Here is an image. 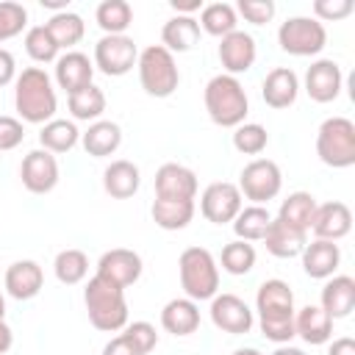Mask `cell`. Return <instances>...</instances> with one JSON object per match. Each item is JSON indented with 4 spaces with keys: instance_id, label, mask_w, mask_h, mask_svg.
Wrapping results in <instances>:
<instances>
[{
    "instance_id": "1",
    "label": "cell",
    "mask_w": 355,
    "mask_h": 355,
    "mask_svg": "<svg viewBox=\"0 0 355 355\" xmlns=\"http://www.w3.org/2000/svg\"><path fill=\"white\" fill-rule=\"evenodd\" d=\"M255 311H258V324L263 338L275 344H288L294 333V291L288 288L286 280H263L255 294Z\"/></svg>"
},
{
    "instance_id": "2",
    "label": "cell",
    "mask_w": 355,
    "mask_h": 355,
    "mask_svg": "<svg viewBox=\"0 0 355 355\" xmlns=\"http://www.w3.org/2000/svg\"><path fill=\"white\" fill-rule=\"evenodd\" d=\"M14 108L22 122L31 125H47L55 119L58 97L53 89L50 75L42 67H28L14 80Z\"/></svg>"
},
{
    "instance_id": "3",
    "label": "cell",
    "mask_w": 355,
    "mask_h": 355,
    "mask_svg": "<svg viewBox=\"0 0 355 355\" xmlns=\"http://www.w3.org/2000/svg\"><path fill=\"white\" fill-rule=\"evenodd\" d=\"M202 100H205V111H208L211 122L219 128H239L250 111V100H247L244 86L239 83V78L225 75V72L214 75L205 83Z\"/></svg>"
},
{
    "instance_id": "4",
    "label": "cell",
    "mask_w": 355,
    "mask_h": 355,
    "mask_svg": "<svg viewBox=\"0 0 355 355\" xmlns=\"http://www.w3.org/2000/svg\"><path fill=\"white\" fill-rule=\"evenodd\" d=\"M83 302L89 311V322L103 330V333H116L128 324V300H125V288L103 280V277H92L83 288Z\"/></svg>"
},
{
    "instance_id": "5",
    "label": "cell",
    "mask_w": 355,
    "mask_h": 355,
    "mask_svg": "<svg viewBox=\"0 0 355 355\" xmlns=\"http://www.w3.org/2000/svg\"><path fill=\"white\" fill-rule=\"evenodd\" d=\"M178 275H180V288L194 302L214 300L219 291V266L211 250L205 247H186L178 258Z\"/></svg>"
},
{
    "instance_id": "6",
    "label": "cell",
    "mask_w": 355,
    "mask_h": 355,
    "mask_svg": "<svg viewBox=\"0 0 355 355\" xmlns=\"http://www.w3.org/2000/svg\"><path fill=\"white\" fill-rule=\"evenodd\" d=\"M316 155L324 166L347 169L355 164V122L347 116H330L316 130Z\"/></svg>"
},
{
    "instance_id": "7",
    "label": "cell",
    "mask_w": 355,
    "mask_h": 355,
    "mask_svg": "<svg viewBox=\"0 0 355 355\" xmlns=\"http://www.w3.org/2000/svg\"><path fill=\"white\" fill-rule=\"evenodd\" d=\"M139 83L150 97H169L180 83V69L175 64V55L161 47L150 44L139 53Z\"/></svg>"
},
{
    "instance_id": "8",
    "label": "cell",
    "mask_w": 355,
    "mask_h": 355,
    "mask_svg": "<svg viewBox=\"0 0 355 355\" xmlns=\"http://www.w3.org/2000/svg\"><path fill=\"white\" fill-rule=\"evenodd\" d=\"M277 44L283 53L297 55V58H308L324 50L327 44V31L319 19L313 17H288L280 28H277Z\"/></svg>"
},
{
    "instance_id": "9",
    "label": "cell",
    "mask_w": 355,
    "mask_h": 355,
    "mask_svg": "<svg viewBox=\"0 0 355 355\" xmlns=\"http://www.w3.org/2000/svg\"><path fill=\"white\" fill-rule=\"evenodd\" d=\"M280 189H283V175L272 158H255L239 175V191L252 205H263V202L275 200L280 194Z\"/></svg>"
},
{
    "instance_id": "10",
    "label": "cell",
    "mask_w": 355,
    "mask_h": 355,
    "mask_svg": "<svg viewBox=\"0 0 355 355\" xmlns=\"http://www.w3.org/2000/svg\"><path fill=\"white\" fill-rule=\"evenodd\" d=\"M139 61V47L130 36H103L94 44V69H100L108 78H122L128 75Z\"/></svg>"
},
{
    "instance_id": "11",
    "label": "cell",
    "mask_w": 355,
    "mask_h": 355,
    "mask_svg": "<svg viewBox=\"0 0 355 355\" xmlns=\"http://www.w3.org/2000/svg\"><path fill=\"white\" fill-rule=\"evenodd\" d=\"M241 208H244L241 205V191H239L236 183H227V180H216V183L205 186V191L200 197V214L214 225L233 222Z\"/></svg>"
},
{
    "instance_id": "12",
    "label": "cell",
    "mask_w": 355,
    "mask_h": 355,
    "mask_svg": "<svg viewBox=\"0 0 355 355\" xmlns=\"http://www.w3.org/2000/svg\"><path fill=\"white\" fill-rule=\"evenodd\" d=\"M141 269H144L141 255L133 250H125V247H114V250L103 252L97 261V277H103L119 288L133 286L141 277Z\"/></svg>"
},
{
    "instance_id": "13",
    "label": "cell",
    "mask_w": 355,
    "mask_h": 355,
    "mask_svg": "<svg viewBox=\"0 0 355 355\" xmlns=\"http://www.w3.org/2000/svg\"><path fill=\"white\" fill-rule=\"evenodd\" d=\"M19 180L22 186L31 191V194H47L55 189L58 183V161L53 153L47 150H31L25 158H22V166H19Z\"/></svg>"
},
{
    "instance_id": "14",
    "label": "cell",
    "mask_w": 355,
    "mask_h": 355,
    "mask_svg": "<svg viewBox=\"0 0 355 355\" xmlns=\"http://www.w3.org/2000/svg\"><path fill=\"white\" fill-rule=\"evenodd\" d=\"M211 322L230 336H244L252 330V311L250 305L236 294H216L211 300Z\"/></svg>"
},
{
    "instance_id": "15",
    "label": "cell",
    "mask_w": 355,
    "mask_h": 355,
    "mask_svg": "<svg viewBox=\"0 0 355 355\" xmlns=\"http://www.w3.org/2000/svg\"><path fill=\"white\" fill-rule=\"evenodd\" d=\"M255 55H258V47H255V39L244 31H233L227 36L219 39V61H222V69L225 75H241L247 69H252L255 64Z\"/></svg>"
},
{
    "instance_id": "16",
    "label": "cell",
    "mask_w": 355,
    "mask_h": 355,
    "mask_svg": "<svg viewBox=\"0 0 355 355\" xmlns=\"http://www.w3.org/2000/svg\"><path fill=\"white\" fill-rule=\"evenodd\" d=\"M341 67L333 58H319L305 72V92L313 103H333L341 94Z\"/></svg>"
},
{
    "instance_id": "17",
    "label": "cell",
    "mask_w": 355,
    "mask_h": 355,
    "mask_svg": "<svg viewBox=\"0 0 355 355\" xmlns=\"http://www.w3.org/2000/svg\"><path fill=\"white\" fill-rule=\"evenodd\" d=\"M197 175L183 164H161L155 172V197L161 200H194Z\"/></svg>"
},
{
    "instance_id": "18",
    "label": "cell",
    "mask_w": 355,
    "mask_h": 355,
    "mask_svg": "<svg viewBox=\"0 0 355 355\" xmlns=\"http://www.w3.org/2000/svg\"><path fill=\"white\" fill-rule=\"evenodd\" d=\"M92 78H94V64L89 61L86 53L67 50L64 55L55 58V83H58V89L67 92V97L86 89L92 83Z\"/></svg>"
},
{
    "instance_id": "19",
    "label": "cell",
    "mask_w": 355,
    "mask_h": 355,
    "mask_svg": "<svg viewBox=\"0 0 355 355\" xmlns=\"http://www.w3.org/2000/svg\"><path fill=\"white\" fill-rule=\"evenodd\" d=\"M311 230L316 239H324V241H338L344 239L349 230H352V211L347 208V202H322L316 205L313 211V222H311Z\"/></svg>"
},
{
    "instance_id": "20",
    "label": "cell",
    "mask_w": 355,
    "mask_h": 355,
    "mask_svg": "<svg viewBox=\"0 0 355 355\" xmlns=\"http://www.w3.org/2000/svg\"><path fill=\"white\" fill-rule=\"evenodd\" d=\"M302 258V269L308 277L313 280H327L336 275L338 263H341V250L336 241H324V239H313L311 244H305V250L300 252Z\"/></svg>"
},
{
    "instance_id": "21",
    "label": "cell",
    "mask_w": 355,
    "mask_h": 355,
    "mask_svg": "<svg viewBox=\"0 0 355 355\" xmlns=\"http://www.w3.org/2000/svg\"><path fill=\"white\" fill-rule=\"evenodd\" d=\"M6 291L8 297L25 302V300H33L42 286H44V272L36 261H14L8 269H6Z\"/></svg>"
},
{
    "instance_id": "22",
    "label": "cell",
    "mask_w": 355,
    "mask_h": 355,
    "mask_svg": "<svg viewBox=\"0 0 355 355\" xmlns=\"http://www.w3.org/2000/svg\"><path fill=\"white\" fill-rule=\"evenodd\" d=\"M319 308L336 322L352 313L355 308V280L349 275H333L327 277L322 297H319Z\"/></svg>"
},
{
    "instance_id": "23",
    "label": "cell",
    "mask_w": 355,
    "mask_h": 355,
    "mask_svg": "<svg viewBox=\"0 0 355 355\" xmlns=\"http://www.w3.org/2000/svg\"><path fill=\"white\" fill-rule=\"evenodd\" d=\"M261 94H263V103L269 108H288V105H294V100L300 94V78H297V72L288 69V67H275L263 78Z\"/></svg>"
},
{
    "instance_id": "24",
    "label": "cell",
    "mask_w": 355,
    "mask_h": 355,
    "mask_svg": "<svg viewBox=\"0 0 355 355\" xmlns=\"http://www.w3.org/2000/svg\"><path fill=\"white\" fill-rule=\"evenodd\" d=\"M161 327L172 336H191L200 327V308L189 297H175L161 308Z\"/></svg>"
},
{
    "instance_id": "25",
    "label": "cell",
    "mask_w": 355,
    "mask_h": 355,
    "mask_svg": "<svg viewBox=\"0 0 355 355\" xmlns=\"http://www.w3.org/2000/svg\"><path fill=\"white\" fill-rule=\"evenodd\" d=\"M294 333L311 347L327 344L333 338V319L319 305H305L294 313Z\"/></svg>"
},
{
    "instance_id": "26",
    "label": "cell",
    "mask_w": 355,
    "mask_h": 355,
    "mask_svg": "<svg viewBox=\"0 0 355 355\" xmlns=\"http://www.w3.org/2000/svg\"><path fill=\"white\" fill-rule=\"evenodd\" d=\"M139 186H141V172H139V166L133 161H125V158L111 161L105 166V172H103V189L114 200L133 197L139 191Z\"/></svg>"
},
{
    "instance_id": "27",
    "label": "cell",
    "mask_w": 355,
    "mask_h": 355,
    "mask_svg": "<svg viewBox=\"0 0 355 355\" xmlns=\"http://www.w3.org/2000/svg\"><path fill=\"white\" fill-rule=\"evenodd\" d=\"M261 241L266 244V250H269L275 258H297V255L305 250V244H308V233L294 230V227L283 225V222L275 216V219L269 222V227H266V233H263Z\"/></svg>"
},
{
    "instance_id": "28",
    "label": "cell",
    "mask_w": 355,
    "mask_h": 355,
    "mask_svg": "<svg viewBox=\"0 0 355 355\" xmlns=\"http://www.w3.org/2000/svg\"><path fill=\"white\" fill-rule=\"evenodd\" d=\"M80 144L92 158L114 155L122 144V128L111 119H97V122L89 125L86 133H80Z\"/></svg>"
},
{
    "instance_id": "29",
    "label": "cell",
    "mask_w": 355,
    "mask_h": 355,
    "mask_svg": "<svg viewBox=\"0 0 355 355\" xmlns=\"http://www.w3.org/2000/svg\"><path fill=\"white\" fill-rule=\"evenodd\" d=\"M197 42H200V22L194 17L175 14L161 28V47H166L169 53H189Z\"/></svg>"
},
{
    "instance_id": "30",
    "label": "cell",
    "mask_w": 355,
    "mask_h": 355,
    "mask_svg": "<svg viewBox=\"0 0 355 355\" xmlns=\"http://www.w3.org/2000/svg\"><path fill=\"white\" fill-rule=\"evenodd\" d=\"M316 197L311 191H291L283 202H280V211H277V219L294 230H302L308 233L311 230V222H313V211H316Z\"/></svg>"
},
{
    "instance_id": "31",
    "label": "cell",
    "mask_w": 355,
    "mask_h": 355,
    "mask_svg": "<svg viewBox=\"0 0 355 355\" xmlns=\"http://www.w3.org/2000/svg\"><path fill=\"white\" fill-rule=\"evenodd\" d=\"M150 214L161 230H183L194 219V200H161V197H155Z\"/></svg>"
},
{
    "instance_id": "32",
    "label": "cell",
    "mask_w": 355,
    "mask_h": 355,
    "mask_svg": "<svg viewBox=\"0 0 355 355\" xmlns=\"http://www.w3.org/2000/svg\"><path fill=\"white\" fill-rule=\"evenodd\" d=\"M78 139H80V130H78V125L75 122H69V119H50L47 125H42V130H39V144H42V150H47V153H69L75 144H78Z\"/></svg>"
},
{
    "instance_id": "33",
    "label": "cell",
    "mask_w": 355,
    "mask_h": 355,
    "mask_svg": "<svg viewBox=\"0 0 355 355\" xmlns=\"http://www.w3.org/2000/svg\"><path fill=\"white\" fill-rule=\"evenodd\" d=\"M44 28L50 31V36L55 39V44H58V50L64 47V50H69V47H75L80 39H83V33H86V22H83V17L80 14H75V11H61V14H53L47 22H44Z\"/></svg>"
},
{
    "instance_id": "34",
    "label": "cell",
    "mask_w": 355,
    "mask_h": 355,
    "mask_svg": "<svg viewBox=\"0 0 355 355\" xmlns=\"http://www.w3.org/2000/svg\"><path fill=\"white\" fill-rule=\"evenodd\" d=\"M67 105H69L72 119H78V122H97L103 116V111H105V94H103L100 86L89 83L86 89L69 94Z\"/></svg>"
},
{
    "instance_id": "35",
    "label": "cell",
    "mask_w": 355,
    "mask_h": 355,
    "mask_svg": "<svg viewBox=\"0 0 355 355\" xmlns=\"http://www.w3.org/2000/svg\"><path fill=\"white\" fill-rule=\"evenodd\" d=\"M94 19L105 36H122L133 22V8L128 0H103L94 11Z\"/></svg>"
},
{
    "instance_id": "36",
    "label": "cell",
    "mask_w": 355,
    "mask_h": 355,
    "mask_svg": "<svg viewBox=\"0 0 355 355\" xmlns=\"http://www.w3.org/2000/svg\"><path fill=\"white\" fill-rule=\"evenodd\" d=\"M197 22H200V28H202L208 36L222 39V36H227V33L236 31L239 14H236V8H233L230 3H208V6H202Z\"/></svg>"
},
{
    "instance_id": "37",
    "label": "cell",
    "mask_w": 355,
    "mask_h": 355,
    "mask_svg": "<svg viewBox=\"0 0 355 355\" xmlns=\"http://www.w3.org/2000/svg\"><path fill=\"white\" fill-rule=\"evenodd\" d=\"M269 222H272V214L263 205H247V208H241L236 214L233 233L241 241H261L263 233H266V227H269Z\"/></svg>"
},
{
    "instance_id": "38",
    "label": "cell",
    "mask_w": 355,
    "mask_h": 355,
    "mask_svg": "<svg viewBox=\"0 0 355 355\" xmlns=\"http://www.w3.org/2000/svg\"><path fill=\"white\" fill-rule=\"evenodd\" d=\"M53 272H55L58 283H64V286H78V283L86 280V275H89V258H86L83 250H75V247L61 250V252L55 255V261H53Z\"/></svg>"
},
{
    "instance_id": "39",
    "label": "cell",
    "mask_w": 355,
    "mask_h": 355,
    "mask_svg": "<svg viewBox=\"0 0 355 355\" xmlns=\"http://www.w3.org/2000/svg\"><path fill=\"white\" fill-rule=\"evenodd\" d=\"M252 266H255V247L250 241L236 239V241L222 247V269L227 275L239 277V275H247Z\"/></svg>"
},
{
    "instance_id": "40",
    "label": "cell",
    "mask_w": 355,
    "mask_h": 355,
    "mask_svg": "<svg viewBox=\"0 0 355 355\" xmlns=\"http://www.w3.org/2000/svg\"><path fill=\"white\" fill-rule=\"evenodd\" d=\"M25 53L36 61V64H50L58 58V44L50 36V31L44 25H33L25 33Z\"/></svg>"
},
{
    "instance_id": "41",
    "label": "cell",
    "mask_w": 355,
    "mask_h": 355,
    "mask_svg": "<svg viewBox=\"0 0 355 355\" xmlns=\"http://www.w3.org/2000/svg\"><path fill=\"white\" fill-rule=\"evenodd\" d=\"M269 144V133L263 125L258 122H241L239 128H233V147L244 155H258L263 153Z\"/></svg>"
},
{
    "instance_id": "42",
    "label": "cell",
    "mask_w": 355,
    "mask_h": 355,
    "mask_svg": "<svg viewBox=\"0 0 355 355\" xmlns=\"http://www.w3.org/2000/svg\"><path fill=\"white\" fill-rule=\"evenodd\" d=\"M25 25H28V8L22 3L3 0L0 3V42L14 39L17 33H22Z\"/></svg>"
},
{
    "instance_id": "43",
    "label": "cell",
    "mask_w": 355,
    "mask_h": 355,
    "mask_svg": "<svg viewBox=\"0 0 355 355\" xmlns=\"http://www.w3.org/2000/svg\"><path fill=\"white\" fill-rule=\"evenodd\" d=\"M236 14H241L252 25H266L275 17V3L272 0H239Z\"/></svg>"
},
{
    "instance_id": "44",
    "label": "cell",
    "mask_w": 355,
    "mask_h": 355,
    "mask_svg": "<svg viewBox=\"0 0 355 355\" xmlns=\"http://www.w3.org/2000/svg\"><path fill=\"white\" fill-rule=\"evenodd\" d=\"M352 8H355L352 0H316L313 3V14H316L313 19H319V22H336V19L349 17Z\"/></svg>"
},
{
    "instance_id": "45",
    "label": "cell",
    "mask_w": 355,
    "mask_h": 355,
    "mask_svg": "<svg viewBox=\"0 0 355 355\" xmlns=\"http://www.w3.org/2000/svg\"><path fill=\"white\" fill-rule=\"evenodd\" d=\"M25 139V128L17 116H0V150H14Z\"/></svg>"
},
{
    "instance_id": "46",
    "label": "cell",
    "mask_w": 355,
    "mask_h": 355,
    "mask_svg": "<svg viewBox=\"0 0 355 355\" xmlns=\"http://www.w3.org/2000/svg\"><path fill=\"white\" fill-rule=\"evenodd\" d=\"M125 333L139 344V349L144 355L158 344V333H155V327L150 322H130V324H125Z\"/></svg>"
},
{
    "instance_id": "47",
    "label": "cell",
    "mask_w": 355,
    "mask_h": 355,
    "mask_svg": "<svg viewBox=\"0 0 355 355\" xmlns=\"http://www.w3.org/2000/svg\"><path fill=\"white\" fill-rule=\"evenodd\" d=\"M103 355H144V352L139 349V344H136L128 333H119V336H114V338L103 347Z\"/></svg>"
},
{
    "instance_id": "48",
    "label": "cell",
    "mask_w": 355,
    "mask_h": 355,
    "mask_svg": "<svg viewBox=\"0 0 355 355\" xmlns=\"http://www.w3.org/2000/svg\"><path fill=\"white\" fill-rule=\"evenodd\" d=\"M11 80H17V61L6 47H0V86H8Z\"/></svg>"
},
{
    "instance_id": "49",
    "label": "cell",
    "mask_w": 355,
    "mask_h": 355,
    "mask_svg": "<svg viewBox=\"0 0 355 355\" xmlns=\"http://www.w3.org/2000/svg\"><path fill=\"white\" fill-rule=\"evenodd\" d=\"M11 344H14V333L6 324V297L0 294V355H6L11 349Z\"/></svg>"
},
{
    "instance_id": "50",
    "label": "cell",
    "mask_w": 355,
    "mask_h": 355,
    "mask_svg": "<svg viewBox=\"0 0 355 355\" xmlns=\"http://www.w3.org/2000/svg\"><path fill=\"white\" fill-rule=\"evenodd\" d=\"M327 355H355V341L349 336H341L327 347Z\"/></svg>"
},
{
    "instance_id": "51",
    "label": "cell",
    "mask_w": 355,
    "mask_h": 355,
    "mask_svg": "<svg viewBox=\"0 0 355 355\" xmlns=\"http://www.w3.org/2000/svg\"><path fill=\"white\" fill-rule=\"evenodd\" d=\"M169 6H172L180 17H191L194 11H202V0H169Z\"/></svg>"
},
{
    "instance_id": "52",
    "label": "cell",
    "mask_w": 355,
    "mask_h": 355,
    "mask_svg": "<svg viewBox=\"0 0 355 355\" xmlns=\"http://www.w3.org/2000/svg\"><path fill=\"white\" fill-rule=\"evenodd\" d=\"M39 3H42V8H50L53 14H61V11H67L69 0H39Z\"/></svg>"
},
{
    "instance_id": "53",
    "label": "cell",
    "mask_w": 355,
    "mask_h": 355,
    "mask_svg": "<svg viewBox=\"0 0 355 355\" xmlns=\"http://www.w3.org/2000/svg\"><path fill=\"white\" fill-rule=\"evenodd\" d=\"M272 355H305V352L297 349V347H291V344H277V349Z\"/></svg>"
},
{
    "instance_id": "54",
    "label": "cell",
    "mask_w": 355,
    "mask_h": 355,
    "mask_svg": "<svg viewBox=\"0 0 355 355\" xmlns=\"http://www.w3.org/2000/svg\"><path fill=\"white\" fill-rule=\"evenodd\" d=\"M233 355H261V352H258L255 347H241V349H236Z\"/></svg>"
}]
</instances>
